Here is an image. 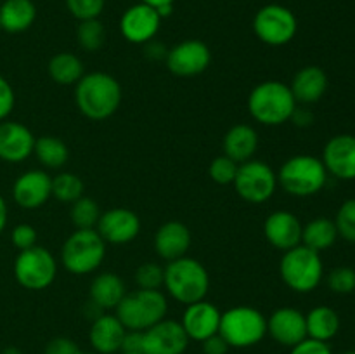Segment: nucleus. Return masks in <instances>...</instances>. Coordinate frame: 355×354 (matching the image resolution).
Wrapping results in <instances>:
<instances>
[{"mask_svg":"<svg viewBox=\"0 0 355 354\" xmlns=\"http://www.w3.org/2000/svg\"><path fill=\"white\" fill-rule=\"evenodd\" d=\"M52 196V177L44 169H31L21 174L12 186V198L17 207L37 210Z\"/></svg>","mask_w":355,"mask_h":354,"instance_id":"15","label":"nucleus"},{"mask_svg":"<svg viewBox=\"0 0 355 354\" xmlns=\"http://www.w3.org/2000/svg\"><path fill=\"white\" fill-rule=\"evenodd\" d=\"M218 333L229 347L245 349L262 342L267 335V318L252 305H234L222 312Z\"/></svg>","mask_w":355,"mask_h":354,"instance_id":"8","label":"nucleus"},{"mask_svg":"<svg viewBox=\"0 0 355 354\" xmlns=\"http://www.w3.org/2000/svg\"><path fill=\"white\" fill-rule=\"evenodd\" d=\"M141 2H144V3H148V6L158 9V7H162V6H173V2H175V0H141Z\"/></svg>","mask_w":355,"mask_h":354,"instance_id":"49","label":"nucleus"},{"mask_svg":"<svg viewBox=\"0 0 355 354\" xmlns=\"http://www.w3.org/2000/svg\"><path fill=\"white\" fill-rule=\"evenodd\" d=\"M106 245L97 229H75L61 246L62 267L76 276L94 273L106 259Z\"/></svg>","mask_w":355,"mask_h":354,"instance_id":"6","label":"nucleus"},{"mask_svg":"<svg viewBox=\"0 0 355 354\" xmlns=\"http://www.w3.org/2000/svg\"><path fill=\"white\" fill-rule=\"evenodd\" d=\"M326 283H328L329 290L338 295L352 294L355 290V269L349 266L335 267L329 271Z\"/></svg>","mask_w":355,"mask_h":354,"instance_id":"38","label":"nucleus"},{"mask_svg":"<svg viewBox=\"0 0 355 354\" xmlns=\"http://www.w3.org/2000/svg\"><path fill=\"white\" fill-rule=\"evenodd\" d=\"M47 71L58 85H76V82L85 75V66L73 52H58L49 59Z\"/></svg>","mask_w":355,"mask_h":354,"instance_id":"29","label":"nucleus"},{"mask_svg":"<svg viewBox=\"0 0 355 354\" xmlns=\"http://www.w3.org/2000/svg\"><path fill=\"white\" fill-rule=\"evenodd\" d=\"M166 52H168V49L156 40L144 44V56L148 59H151V61H162V59L166 58Z\"/></svg>","mask_w":355,"mask_h":354,"instance_id":"47","label":"nucleus"},{"mask_svg":"<svg viewBox=\"0 0 355 354\" xmlns=\"http://www.w3.org/2000/svg\"><path fill=\"white\" fill-rule=\"evenodd\" d=\"M162 16L155 7L144 2L134 3L128 7L120 17V31L123 38L130 44L144 45L155 40L162 26Z\"/></svg>","mask_w":355,"mask_h":354,"instance_id":"13","label":"nucleus"},{"mask_svg":"<svg viewBox=\"0 0 355 354\" xmlns=\"http://www.w3.org/2000/svg\"><path fill=\"white\" fill-rule=\"evenodd\" d=\"M7 221H9V208H7V201L3 200V196L0 194V235L6 229Z\"/></svg>","mask_w":355,"mask_h":354,"instance_id":"48","label":"nucleus"},{"mask_svg":"<svg viewBox=\"0 0 355 354\" xmlns=\"http://www.w3.org/2000/svg\"><path fill=\"white\" fill-rule=\"evenodd\" d=\"M220 316V309L215 304H211V302H208L207 298H203V301L186 305L180 325H182L184 332L189 337V340L203 342L208 337L218 333Z\"/></svg>","mask_w":355,"mask_h":354,"instance_id":"20","label":"nucleus"},{"mask_svg":"<svg viewBox=\"0 0 355 354\" xmlns=\"http://www.w3.org/2000/svg\"><path fill=\"white\" fill-rule=\"evenodd\" d=\"M106 0H66L69 14L75 19H96L103 14Z\"/></svg>","mask_w":355,"mask_h":354,"instance_id":"39","label":"nucleus"},{"mask_svg":"<svg viewBox=\"0 0 355 354\" xmlns=\"http://www.w3.org/2000/svg\"><path fill=\"white\" fill-rule=\"evenodd\" d=\"M120 354H141V353H120Z\"/></svg>","mask_w":355,"mask_h":354,"instance_id":"53","label":"nucleus"},{"mask_svg":"<svg viewBox=\"0 0 355 354\" xmlns=\"http://www.w3.org/2000/svg\"><path fill=\"white\" fill-rule=\"evenodd\" d=\"M12 273L21 287L31 292H40L54 283L58 276V260L51 250L35 245L17 253Z\"/></svg>","mask_w":355,"mask_h":354,"instance_id":"9","label":"nucleus"},{"mask_svg":"<svg viewBox=\"0 0 355 354\" xmlns=\"http://www.w3.org/2000/svg\"><path fill=\"white\" fill-rule=\"evenodd\" d=\"M238 165L234 160H231L229 156L220 155L217 158L211 160L210 169H208V174H210L211 180L215 184H220V186H227V184H232L236 179V172H238Z\"/></svg>","mask_w":355,"mask_h":354,"instance_id":"37","label":"nucleus"},{"mask_svg":"<svg viewBox=\"0 0 355 354\" xmlns=\"http://www.w3.org/2000/svg\"><path fill=\"white\" fill-rule=\"evenodd\" d=\"M267 335L284 347H295L307 339L305 314L297 307H279L267 318Z\"/></svg>","mask_w":355,"mask_h":354,"instance_id":"17","label":"nucleus"},{"mask_svg":"<svg viewBox=\"0 0 355 354\" xmlns=\"http://www.w3.org/2000/svg\"><path fill=\"white\" fill-rule=\"evenodd\" d=\"M76 42L87 52H97L103 49L104 42H106V28L101 23L99 17H96V19L78 21V26H76Z\"/></svg>","mask_w":355,"mask_h":354,"instance_id":"33","label":"nucleus"},{"mask_svg":"<svg viewBox=\"0 0 355 354\" xmlns=\"http://www.w3.org/2000/svg\"><path fill=\"white\" fill-rule=\"evenodd\" d=\"M187 344L189 337L175 319L165 318L144 330V354H184Z\"/></svg>","mask_w":355,"mask_h":354,"instance_id":"16","label":"nucleus"},{"mask_svg":"<svg viewBox=\"0 0 355 354\" xmlns=\"http://www.w3.org/2000/svg\"><path fill=\"white\" fill-rule=\"evenodd\" d=\"M16 104V94L6 76L0 75V121L7 120Z\"/></svg>","mask_w":355,"mask_h":354,"instance_id":"41","label":"nucleus"},{"mask_svg":"<svg viewBox=\"0 0 355 354\" xmlns=\"http://www.w3.org/2000/svg\"><path fill=\"white\" fill-rule=\"evenodd\" d=\"M33 155L37 156L44 169L59 170L68 162L69 149L62 139L55 137V135H42V137L35 139Z\"/></svg>","mask_w":355,"mask_h":354,"instance_id":"31","label":"nucleus"},{"mask_svg":"<svg viewBox=\"0 0 355 354\" xmlns=\"http://www.w3.org/2000/svg\"><path fill=\"white\" fill-rule=\"evenodd\" d=\"M121 85L106 71L85 73L75 85V104L80 113L92 121L113 117L121 104Z\"/></svg>","mask_w":355,"mask_h":354,"instance_id":"1","label":"nucleus"},{"mask_svg":"<svg viewBox=\"0 0 355 354\" xmlns=\"http://www.w3.org/2000/svg\"><path fill=\"white\" fill-rule=\"evenodd\" d=\"M259 144V134L252 125L236 124L224 135V155L236 163H245L253 158Z\"/></svg>","mask_w":355,"mask_h":354,"instance_id":"25","label":"nucleus"},{"mask_svg":"<svg viewBox=\"0 0 355 354\" xmlns=\"http://www.w3.org/2000/svg\"><path fill=\"white\" fill-rule=\"evenodd\" d=\"M45 354H80V349L69 337H55L47 342Z\"/></svg>","mask_w":355,"mask_h":354,"instance_id":"42","label":"nucleus"},{"mask_svg":"<svg viewBox=\"0 0 355 354\" xmlns=\"http://www.w3.org/2000/svg\"><path fill=\"white\" fill-rule=\"evenodd\" d=\"M0 31H2V28H0Z\"/></svg>","mask_w":355,"mask_h":354,"instance_id":"54","label":"nucleus"},{"mask_svg":"<svg viewBox=\"0 0 355 354\" xmlns=\"http://www.w3.org/2000/svg\"><path fill=\"white\" fill-rule=\"evenodd\" d=\"M168 298L162 290H142L125 294L120 304L114 307V316L127 330L144 332L149 326L166 318Z\"/></svg>","mask_w":355,"mask_h":354,"instance_id":"5","label":"nucleus"},{"mask_svg":"<svg viewBox=\"0 0 355 354\" xmlns=\"http://www.w3.org/2000/svg\"><path fill=\"white\" fill-rule=\"evenodd\" d=\"M201 349H203V354H227L231 347L220 333H215V335L208 337L207 340L201 342Z\"/></svg>","mask_w":355,"mask_h":354,"instance_id":"45","label":"nucleus"},{"mask_svg":"<svg viewBox=\"0 0 355 354\" xmlns=\"http://www.w3.org/2000/svg\"><path fill=\"white\" fill-rule=\"evenodd\" d=\"M165 62L172 75L182 76V78L198 76L207 71L210 66L211 51L203 40L187 38L168 49Z\"/></svg>","mask_w":355,"mask_h":354,"instance_id":"12","label":"nucleus"},{"mask_svg":"<svg viewBox=\"0 0 355 354\" xmlns=\"http://www.w3.org/2000/svg\"><path fill=\"white\" fill-rule=\"evenodd\" d=\"M127 333V328L121 325L114 314L103 312L92 319L89 330V342L94 353L97 354H116L121 351V342Z\"/></svg>","mask_w":355,"mask_h":354,"instance_id":"23","label":"nucleus"},{"mask_svg":"<svg viewBox=\"0 0 355 354\" xmlns=\"http://www.w3.org/2000/svg\"><path fill=\"white\" fill-rule=\"evenodd\" d=\"M302 226L300 219L290 210H274L267 215L263 222V235L270 246L276 250L286 252L302 243Z\"/></svg>","mask_w":355,"mask_h":354,"instance_id":"19","label":"nucleus"},{"mask_svg":"<svg viewBox=\"0 0 355 354\" xmlns=\"http://www.w3.org/2000/svg\"><path fill=\"white\" fill-rule=\"evenodd\" d=\"M163 287L173 301L189 305L207 298L210 292V274L200 260L184 255L166 262Z\"/></svg>","mask_w":355,"mask_h":354,"instance_id":"3","label":"nucleus"},{"mask_svg":"<svg viewBox=\"0 0 355 354\" xmlns=\"http://www.w3.org/2000/svg\"><path fill=\"white\" fill-rule=\"evenodd\" d=\"M338 238L335 221L329 217H315L309 221L302 229V245L315 252H324L331 248Z\"/></svg>","mask_w":355,"mask_h":354,"instance_id":"30","label":"nucleus"},{"mask_svg":"<svg viewBox=\"0 0 355 354\" xmlns=\"http://www.w3.org/2000/svg\"><path fill=\"white\" fill-rule=\"evenodd\" d=\"M279 274L283 283L297 294H311L321 285L324 276L321 253L305 245L283 252L279 262Z\"/></svg>","mask_w":355,"mask_h":354,"instance_id":"7","label":"nucleus"},{"mask_svg":"<svg viewBox=\"0 0 355 354\" xmlns=\"http://www.w3.org/2000/svg\"><path fill=\"white\" fill-rule=\"evenodd\" d=\"M335 226L340 238L355 243V198L345 200L340 205L335 217Z\"/></svg>","mask_w":355,"mask_h":354,"instance_id":"36","label":"nucleus"},{"mask_svg":"<svg viewBox=\"0 0 355 354\" xmlns=\"http://www.w3.org/2000/svg\"><path fill=\"white\" fill-rule=\"evenodd\" d=\"M253 33L262 44L283 47L290 44L298 31V19L293 10L281 3H267L253 16Z\"/></svg>","mask_w":355,"mask_h":354,"instance_id":"10","label":"nucleus"},{"mask_svg":"<svg viewBox=\"0 0 355 354\" xmlns=\"http://www.w3.org/2000/svg\"><path fill=\"white\" fill-rule=\"evenodd\" d=\"M35 135L24 124L12 120L0 121V160L21 163L33 155Z\"/></svg>","mask_w":355,"mask_h":354,"instance_id":"21","label":"nucleus"},{"mask_svg":"<svg viewBox=\"0 0 355 354\" xmlns=\"http://www.w3.org/2000/svg\"><path fill=\"white\" fill-rule=\"evenodd\" d=\"M290 121H293L297 127H302V128L311 127V125L314 124V113H312L307 106H297L295 108L293 115H291Z\"/></svg>","mask_w":355,"mask_h":354,"instance_id":"46","label":"nucleus"},{"mask_svg":"<svg viewBox=\"0 0 355 354\" xmlns=\"http://www.w3.org/2000/svg\"><path fill=\"white\" fill-rule=\"evenodd\" d=\"M165 267L158 262H144L135 269V283L142 290H162Z\"/></svg>","mask_w":355,"mask_h":354,"instance_id":"35","label":"nucleus"},{"mask_svg":"<svg viewBox=\"0 0 355 354\" xmlns=\"http://www.w3.org/2000/svg\"><path fill=\"white\" fill-rule=\"evenodd\" d=\"M322 163L329 176L340 180L355 179V135L338 134L326 142Z\"/></svg>","mask_w":355,"mask_h":354,"instance_id":"18","label":"nucleus"},{"mask_svg":"<svg viewBox=\"0 0 355 354\" xmlns=\"http://www.w3.org/2000/svg\"><path fill=\"white\" fill-rule=\"evenodd\" d=\"M37 239H38L37 229H35L31 224H17L16 228H12V231H10V242H12V245L16 246L17 252L38 245Z\"/></svg>","mask_w":355,"mask_h":354,"instance_id":"40","label":"nucleus"},{"mask_svg":"<svg viewBox=\"0 0 355 354\" xmlns=\"http://www.w3.org/2000/svg\"><path fill=\"white\" fill-rule=\"evenodd\" d=\"M236 193L246 203H266L277 189V172L263 160H248L239 163L236 179L232 183Z\"/></svg>","mask_w":355,"mask_h":354,"instance_id":"11","label":"nucleus"},{"mask_svg":"<svg viewBox=\"0 0 355 354\" xmlns=\"http://www.w3.org/2000/svg\"><path fill=\"white\" fill-rule=\"evenodd\" d=\"M120 353H141L144 354V332L139 330H127L121 342Z\"/></svg>","mask_w":355,"mask_h":354,"instance_id":"44","label":"nucleus"},{"mask_svg":"<svg viewBox=\"0 0 355 354\" xmlns=\"http://www.w3.org/2000/svg\"><path fill=\"white\" fill-rule=\"evenodd\" d=\"M328 83L329 80L324 69L319 68V66L309 65L295 73L290 89L298 104L309 106V104H314L322 99V96L328 90Z\"/></svg>","mask_w":355,"mask_h":354,"instance_id":"24","label":"nucleus"},{"mask_svg":"<svg viewBox=\"0 0 355 354\" xmlns=\"http://www.w3.org/2000/svg\"><path fill=\"white\" fill-rule=\"evenodd\" d=\"M37 19L33 0H3L0 6V28L7 33H23Z\"/></svg>","mask_w":355,"mask_h":354,"instance_id":"27","label":"nucleus"},{"mask_svg":"<svg viewBox=\"0 0 355 354\" xmlns=\"http://www.w3.org/2000/svg\"><path fill=\"white\" fill-rule=\"evenodd\" d=\"M193 236L189 228L180 221H166L156 229L155 235V250L159 259L175 260L180 259L189 250Z\"/></svg>","mask_w":355,"mask_h":354,"instance_id":"22","label":"nucleus"},{"mask_svg":"<svg viewBox=\"0 0 355 354\" xmlns=\"http://www.w3.org/2000/svg\"><path fill=\"white\" fill-rule=\"evenodd\" d=\"M3 354H21V353L16 349V347H9V349H6V353Z\"/></svg>","mask_w":355,"mask_h":354,"instance_id":"50","label":"nucleus"},{"mask_svg":"<svg viewBox=\"0 0 355 354\" xmlns=\"http://www.w3.org/2000/svg\"><path fill=\"white\" fill-rule=\"evenodd\" d=\"M307 337L321 342H329L340 332V316L329 305H318L305 314Z\"/></svg>","mask_w":355,"mask_h":354,"instance_id":"28","label":"nucleus"},{"mask_svg":"<svg viewBox=\"0 0 355 354\" xmlns=\"http://www.w3.org/2000/svg\"><path fill=\"white\" fill-rule=\"evenodd\" d=\"M101 238L111 245H125L134 242L141 233V219L130 208L114 207L103 212L96 226Z\"/></svg>","mask_w":355,"mask_h":354,"instance_id":"14","label":"nucleus"},{"mask_svg":"<svg viewBox=\"0 0 355 354\" xmlns=\"http://www.w3.org/2000/svg\"><path fill=\"white\" fill-rule=\"evenodd\" d=\"M101 208L96 200L89 196H82L71 203L69 217H71L75 229H96L101 217Z\"/></svg>","mask_w":355,"mask_h":354,"instance_id":"34","label":"nucleus"},{"mask_svg":"<svg viewBox=\"0 0 355 354\" xmlns=\"http://www.w3.org/2000/svg\"><path fill=\"white\" fill-rule=\"evenodd\" d=\"M80 354H97V353H94V351L92 353H82V351H80Z\"/></svg>","mask_w":355,"mask_h":354,"instance_id":"52","label":"nucleus"},{"mask_svg":"<svg viewBox=\"0 0 355 354\" xmlns=\"http://www.w3.org/2000/svg\"><path fill=\"white\" fill-rule=\"evenodd\" d=\"M127 294L123 280L116 273L104 271L99 273L89 287V301L94 302L103 311H110L120 304L121 298Z\"/></svg>","mask_w":355,"mask_h":354,"instance_id":"26","label":"nucleus"},{"mask_svg":"<svg viewBox=\"0 0 355 354\" xmlns=\"http://www.w3.org/2000/svg\"><path fill=\"white\" fill-rule=\"evenodd\" d=\"M328 170L321 158L312 155H295L281 165L277 184L297 198L314 196L328 183Z\"/></svg>","mask_w":355,"mask_h":354,"instance_id":"4","label":"nucleus"},{"mask_svg":"<svg viewBox=\"0 0 355 354\" xmlns=\"http://www.w3.org/2000/svg\"><path fill=\"white\" fill-rule=\"evenodd\" d=\"M342 354H355V351H347V353H342Z\"/></svg>","mask_w":355,"mask_h":354,"instance_id":"51","label":"nucleus"},{"mask_svg":"<svg viewBox=\"0 0 355 354\" xmlns=\"http://www.w3.org/2000/svg\"><path fill=\"white\" fill-rule=\"evenodd\" d=\"M290 354H333L331 347L328 342H321V340L305 339L295 347H291Z\"/></svg>","mask_w":355,"mask_h":354,"instance_id":"43","label":"nucleus"},{"mask_svg":"<svg viewBox=\"0 0 355 354\" xmlns=\"http://www.w3.org/2000/svg\"><path fill=\"white\" fill-rule=\"evenodd\" d=\"M246 104L253 120L266 127H279L290 121L298 106L290 85L281 80L260 82L252 89Z\"/></svg>","mask_w":355,"mask_h":354,"instance_id":"2","label":"nucleus"},{"mask_svg":"<svg viewBox=\"0 0 355 354\" xmlns=\"http://www.w3.org/2000/svg\"><path fill=\"white\" fill-rule=\"evenodd\" d=\"M85 184L73 172H59L52 177V196L61 203H73L83 196Z\"/></svg>","mask_w":355,"mask_h":354,"instance_id":"32","label":"nucleus"}]
</instances>
